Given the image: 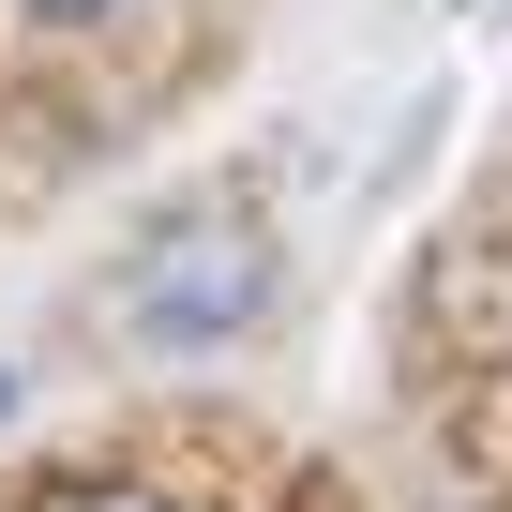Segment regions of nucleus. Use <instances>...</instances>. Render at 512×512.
Here are the masks:
<instances>
[{"instance_id": "f257e3e1", "label": "nucleus", "mask_w": 512, "mask_h": 512, "mask_svg": "<svg viewBox=\"0 0 512 512\" xmlns=\"http://www.w3.org/2000/svg\"><path fill=\"white\" fill-rule=\"evenodd\" d=\"M256 317H272V241H256L241 211L166 226L136 272H121V332H136V347H226V332H256Z\"/></svg>"}, {"instance_id": "20e7f679", "label": "nucleus", "mask_w": 512, "mask_h": 512, "mask_svg": "<svg viewBox=\"0 0 512 512\" xmlns=\"http://www.w3.org/2000/svg\"><path fill=\"white\" fill-rule=\"evenodd\" d=\"M0 422H16V377H0Z\"/></svg>"}, {"instance_id": "7ed1b4c3", "label": "nucleus", "mask_w": 512, "mask_h": 512, "mask_svg": "<svg viewBox=\"0 0 512 512\" xmlns=\"http://www.w3.org/2000/svg\"><path fill=\"white\" fill-rule=\"evenodd\" d=\"M31 16H46V31H91V16H121V0H31Z\"/></svg>"}, {"instance_id": "f03ea898", "label": "nucleus", "mask_w": 512, "mask_h": 512, "mask_svg": "<svg viewBox=\"0 0 512 512\" xmlns=\"http://www.w3.org/2000/svg\"><path fill=\"white\" fill-rule=\"evenodd\" d=\"M31 512H181V497H151V482H46Z\"/></svg>"}]
</instances>
